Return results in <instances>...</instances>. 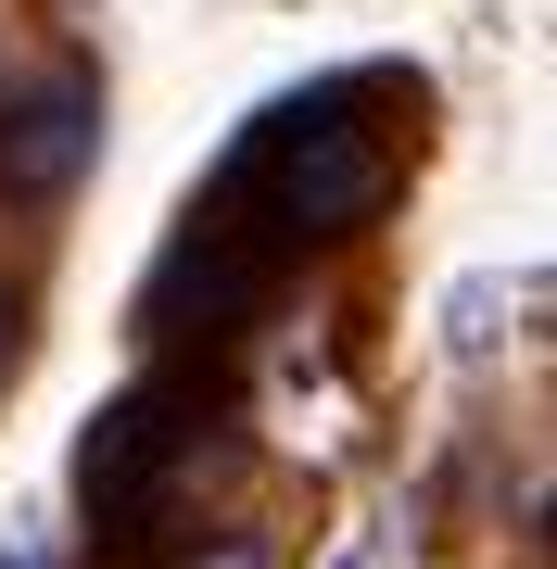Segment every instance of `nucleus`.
Segmentation results:
<instances>
[{"label": "nucleus", "mask_w": 557, "mask_h": 569, "mask_svg": "<svg viewBox=\"0 0 557 569\" xmlns=\"http://www.w3.org/2000/svg\"><path fill=\"white\" fill-rule=\"evenodd\" d=\"M77 152H89V89L63 77V89H39V102H26L13 140H0V178H63Z\"/></svg>", "instance_id": "f257e3e1"}, {"label": "nucleus", "mask_w": 557, "mask_h": 569, "mask_svg": "<svg viewBox=\"0 0 557 569\" xmlns=\"http://www.w3.org/2000/svg\"><path fill=\"white\" fill-rule=\"evenodd\" d=\"M0 569H51V557H39V545H0Z\"/></svg>", "instance_id": "f03ea898"}, {"label": "nucleus", "mask_w": 557, "mask_h": 569, "mask_svg": "<svg viewBox=\"0 0 557 569\" xmlns=\"http://www.w3.org/2000/svg\"><path fill=\"white\" fill-rule=\"evenodd\" d=\"M216 569H267V557H253V545H228V557H216Z\"/></svg>", "instance_id": "7ed1b4c3"}, {"label": "nucleus", "mask_w": 557, "mask_h": 569, "mask_svg": "<svg viewBox=\"0 0 557 569\" xmlns=\"http://www.w3.org/2000/svg\"><path fill=\"white\" fill-rule=\"evenodd\" d=\"M0 355H13V291H0Z\"/></svg>", "instance_id": "20e7f679"}]
</instances>
